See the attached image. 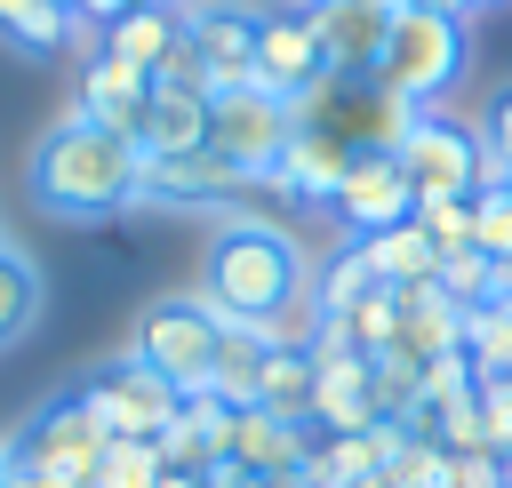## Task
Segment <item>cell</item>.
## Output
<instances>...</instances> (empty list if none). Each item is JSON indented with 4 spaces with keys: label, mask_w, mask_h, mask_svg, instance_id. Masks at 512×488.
I'll list each match as a JSON object with an SVG mask.
<instances>
[{
    "label": "cell",
    "mask_w": 512,
    "mask_h": 488,
    "mask_svg": "<svg viewBox=\"0 0 512 488\" xmlns=\"http://www.w3.org/2000/svg\"><path fill=\"white\" fill-rule=\"evenodd\" d=\"M472 248L512 264V184H480L472 192Z\"/></svg>",
    "instance_id": "1f68e13d"
},
{
    "label": "cell",
    "mask_w": 512,
    "mask_h": 488,
    "mask_svg": "<svg viewBox=\"0 0 512 488\" xmlns=\"http://www.w3.org/2000/svg\"><path fill=\"white\" fill-rule=\"evenodd\" d=\"M360 256H368V272L384 280V288H416V280H440V248H432V232L408 216V224H392V232H376V240H360Z\"/></svg>",
    "instance_id": "603a6c76"
},
{
    "label": "cell",
    "mask_w": 512,
    "mask_h": 488,
    "mask_svg": "<svg viewBox=\"0 0 512 488\" xmlns=\"http://www.w3.org/2000/svg\"><path fill=\"white\" fill-rule=\"evenodd\" d=\"M504 288H512V264H504Z\"/></svg>",
    "instance_id": "bcb514c9"
},
{
    "label": "cell",
    "mask_w": 512,
    "mask_h": 488,
    "mask_svg": "<svg viewBox=\"0 0 512 488\" xmlns=\"http://www.w3.org/2000/svg\"><path fill=\"white\" fill-rule=\"evenodd\" d=\"M24 8H32V0H0V32H8V24L24 16Z\"/></svg>",
    "instance_id": "b9f144b4"
},
{
    "label": "cell",
    "mask_w": 512,
    "mask_h": 488,
    "mask_svg": "<svg viewBox=\"0 0 512 488\" xmlns=\"http://www.w3.org/2000/svg\"><path fill=\"white\" fill-rule=\"evenodd\" d=\"M312 392H320V360H312V344H296V352H264L256 408H272V416H288V424L312 432Z\"/></svg>",
    "instance_id": "cb8c5ba5"
},
{
    "label": "cell",
    "mask_w": 512,
    "mask_h": 488,
    "mask_svg": "<svg viewBox=\"0 0 512 488\" xmlns=\"http://www.w3.org/2000/svg\"><path fill=\"white\" fill-rule=\"evenodd\" d=\"M392 16H400V0H320L312 24H320V48H328V72L376 80V56H384Z\"/></svg>",
    "instance_id": "5bb4252c"
},
{
    "label": "cell",
    "mask_w": 512,
    "mask_h": 488,
    "mask_svg": "<svg viewBox=\"0 0 512 488\" xmlns=\"http://www.w3.org/2000/svg\"><path fill=\"white\" fill-rule=\"evenodd\" d=\"M264 336L256 328H232L224 320V344H216V368H208V392L224 400V408H256V376H264Z\"/></svg>",
    "instance_id": "d4e9b609"
},
{
    "label": "cell",
    "mask_w": 512,
    "mask_h": 488,
    "mask_svg": "<svg viewBox=\"0 0 512 488\" xmlns=\"http://www.w3.org/2000/svg\"><path fill=\"white\" fill-rule=\"evenodd\" d=\"M248 176L232 168V160H216L208 144L200 152H176V160H144V200L160 208H208V200H224V192H240Z\"/></svg>",
    "instance_id": "ac0fdd59"
},
{
    "label": "cell",
    "mask_w": 512,
    "mask_h": 488,
    "mask_svg": "<svg viewBox=\"0 0 512 488\" xmlns=\"http://www.w3.org/2000/svg\"><path fill=\"white\" fill-rule=\"evenodd\" d=\"M128 8H152V0H80V24H112V16H128Z\"/></svg>",
    "instance_id": "74e56055"
},
{
    "label": "cell",
    "mask_w": 512,
    "mask_h": 488,
    "mask_svg": "<svg viewBox=\"0 0 512 488\" xmlns=\"http://www.w3.org/2000/svg\"><path fill=\"white\" fill-rule=\"evenodd\" d=\"M464 64H472V32H464V16L400 8L392 32H384V56H376V88L400 96V104H416V112H432V104L464 80Z\"/></svg>",
    "instance_id": "3957f363"
},
{
    "label": "cell",
    "mask_w": 512,
    "mask_h": 488,
    "mask_svg": "<svg viewBox=\"0 0 512 488\" xmlns=\"http://www.w3.org/2000/svg\"><path fill=\"white\" fill-rule=\"evenodd\" d=\"M312 360H320V392H312V432H376L384 408H376V360L336 344V336H312Z\"/></svg>",
    "instance_id": "8fae6325"
},
{
    "label": "cell",
    "mask_w": 512,
    "mask_h": 488,
    "mask_svg": "<svg viewBox=\"0 0 512 488\" xmlns=\"http://www.w3.org/2000/svg\"><path fill=\"white\" fill-rule=\"evenodd\" d=\"M96 24H80L72 8H56V0H32L8 32H0V48H16V56H56V48H72V40H88Z\"/></svg>",
    "instance_id": "4316f807"
},
{
    "label": "cell",
    "mask_w": 512,
    "mask_h": 488,
    "mask_svg": "<svg viewBox=\"0 0 512 488\" xmlns=\"http://www.w3.org/2000/svg\"><path fill=\"white\" fill-rule=\"evenodd\" d=\"M0 480H8V448H0Z\"/></svg>",
    "instance_id": "f6af8a7d"
},
{
    "label": "cell",
    "mask_w": 512,
    "mask_h": 488,
    "mask_svg": "<svg viewBox=\"0 0 512 488\" xmlns=\"http://www.w3.org/2000/svg\"><path fill=\"white\" fill-rule=\"evenodd\" d=\"M32 320H40V264L0 240V352H8Z\"/></svg>",
    "instance_id": "83f0119b"
},
{
    "label": "cell",
    "mask_w": 512,
    "mask_h": 488,
    "mask_svg": "<svg viewBox=\"0 0 512 488\" xmlns=\"http://www.w3.org/2000/svg\"><path fill=\"white\" fill-rule=\"evenodd\" d=\"M400 448V424H376V432H320L312 456H304V480L312 488H368Z\"/></svg>",
    "instance_id": "e0dca14e"
},
{
    "label": "cell",
    "mask_w": 512,
    "mask_h": 488,
    "mask_svg": "<svg viewBox=\"0 0 512 488\" xmlns=\"http://www.w3.org/2000/svg\"><path fill=\"white\" fill-rule=\"evenodd\" d=\"M184 40L208 72V88H248L256 80V8L240 0H176Z\"/></svg>",
    "instance_id": "30bf717a"
},
{
    "label": "cell",
    "mask_w": 512,
    "mask_h": 488,
    "mask_svg": "<svg viewBox=\"0 0 512 488\" xmlns=\"http://www.w3.org/2000/svg\"><path fill=\"white\" fill-rule=\"evenodd\" d=\"M384 488H448V448L400 432V448H392V464H384Z\"/></svg>",
    "instance_id": "d6a6232c"
},
{
    "label": "cell",
    "mask_w": 512,
    "mask_h": 488,
    "mask_svg": "<svg viewBox=\"0 0 512 488\" xmlns=\"http://www.w3.org/2000/svg\"><path fill=\"white\" fill-rule=\"evenodd\" d=\"M416 224L432 232V248H440V256L472 248V200H416Z\"/></svg>",
    "instance_id": "836d02e7"
},
{
    "label": "cell",
    "mask_w": 512,
    "mask_h": 488,
    "mask_svg": "<svg viewBox=\"0 0 512 488\" xmlns=\"http://www.w3.org/2000/svg\"><path fill=\"white\" fill-rule=\"evenodd\" d=\"M200 304L232 328H264V320L312 304V264H304L296 232H280L264 216H224L200 256Z\"/></svg>",
    "instance_id": "6da1fadb"
},
{
    "label": "cell",
    "mask_w": 512,
    "mask_h": 488,
    "mask_svg": "<svg viewBox=\"0 0 512 488\" xmlns=\"http://www.w3.org/2000/svg\"><path fill=\"white\" fill-rule=\"evenodd\" d=\"M304 8H320V0H304Z\"/></svg>",
    "instance_id": "7dc6e473"
},
{
    "label": "cell",
    "mask_w": 512,
    "mask_h": 488,
    "mask_svg": "<svg viewBox=\"0 0 512 488\" xmlns=\"http://www.w3.org/2000/svg\"><path fill=\"white\" fill-rule=\"evenodd\" d=\"M440 288H448V304H456V312H480V304L512 296V288H504V264H496V256H480V248L440 256Z\"/></svg>",
    "instance_id": "f1b7e54d"
},
{
    "label": "cell",
    "mask_w": 512,
    "mask_h": 488,
    "mask_svg": "<svg viewBox=\"0 0 512 488\" xmlns=\"http://www.w3.org/2000/svg\"><path fill=\"white\" fill-rule=\"evenodd\" d=\"M248 488H312L304 472H248Z\"/></svg>",
    "instance_id": "ab89813d"
},
{
    "label": "cell",
    "mask_w": 512,
    "mask_h": 488,
    "mask_svg": "<svg viewBox=\"0 0 512 488\" xmlns=\"http://www.w3.org/2000/svg\"><path fill=\"white\" fill-rule=\"evenodd\" d=\"M0 488H72V480H48V472H24V464H8V480Z\"/></svg>",
    "instance_id": "f35d334b"
},
{
    "label": "cell",
    "mask_w": 512,
    "mask_h": 488,
    "mask_svg": "<svg viewBox=\"0 0 512 488\" xmlns=\"http://www.w3.org/2000/svg\"><path fill=\"white\" fill-rule=\"evenodd\" d=\"M0 448H8V464H24V472H48V480L88 488L96 464H104V448H112V432L96 424V408H88L80 392H56V400H40Z\"/></svg>",
    "instance_id": "277c9868"
},
{
    "label": "cell",
    "mask_w": 512,
    "mask_h": 488,
    "mask_svg": "<svg viewBox=\"0 0 512 488\" xmlns=\"http://www.w3.org/2000/svg\"><path fill=\"white\" fill-rule=\"evenodd\" d=\"M72 112L96 120L104 136H144V112H152V72L120 64V56H88L80 64V88H72Z\"/></svg>",
    "instance_id": "4fadbf2b"
},
{
    "label": "cell",
    "mask_w": 512,
    "mask_h": 488,
    "mask_svg": "<svg viewBox=\"0 0 512 488\" xmlns=\"http://www.w3.org/2000/svg\"><path fill=\"white\" fill-rule=\"evenodd\" d=\"M480 144H488V168H496V184H512V80L480 104Z\"/></svg>",
    "instance_id": "e575fe53"
},
{
    "label": "cell",
    "mask_w": 512,
    "mask_h": 488,
    "mask_svg": "<svg viewBox=\"0 0 512 488\" xmlns=\"http://www.w3.org/2000/svg\"><path fill=\"white\" fill-rule=\"evenodd\" d=\"M472 408H480V448L488 456H512V384H480Z\"/></svg>",
    "instance_id": "d590c367"
},
{
    "label": "cell",
    "mask_w": 512,
    "mask_h": 488,
    "mask_svg": "<svg viewBox=\"0 0 512 488\" xmlns=\"http://www.w3.org/2000/svg\"><path fill=\"white\" fill-rule=\"evenodd\" d=\"M160 480H168V464H160L152 440H112L88 488H160Z\"/></svg>",
    "instance_id": "4dcf8cb0"
},
{
    "label": "cell",
    "mask_w": 512,
    "mask_h": 488,
    "mask_svg": "<svg viewBox=\"0 0 512 488\" xmlns=\"http://www.w3.org/2000/svg\"><path fill=\"white\" fill-rule=\"evenodd\" d=\"M288 136H296V104L264 96L256 80H248V88H216V96H208V152H216V160H232L248 184H264V176L280 168Z\"/></svg>",
    "instance_id": "52a82bcc"
},
{
    "label": "cell",
    "mask_w": 512,
    "mask_h": 488,
    "mask_svg": "<svg viewBox=\"0 0 512 488\" xmlns=\"http://www.w3.org/2000/svg\"><path fill=\"white\" fill-rule=\"evenodd\" d=\"M24 184H32V200H40L48 216L96 224V216H120V208L144 200V152H136L128 136H104L96 120L64 112V120L32 144Z\"/></svg>",
    "instance_id": "7a4b0ae2"
},
{
    "label": "cell",
    "mask_w": 512,
    "mask_h": 488,
    "mask_svg": "<svg viewBox=\"0 0 512 488\" xmlns=\"http://www.w3.org/2000/svg\"><path fill=\"white\" fill-rule=\"evenodd\" d=\"M344 168H352V144H336V136H320V128L296 120V136H288V152H280V168H272L264 184H280V192H296V200H336Z\"/></svg>",
    "instance_id": "ffe728a7"
},
{
    "label": "cell",
    "mask_w": 512,
    "mask_h": 488,
    "mask_svg": "<svg viewBox=\"0 0 512 488\" xmlns=\"http://www.w3.org/2000/svg\"><path fill=\"white\" fill-rule=\"evenodd\" d=\"M392 304H400V328H392V360H408V368H432V360L464 352V312L448 304V288H440V280L392 288Z\"/></svg>",
    "instance_id": "9a60e30c"
},
{
    "label": "cell",
    "mask_w": 512,
    "mask_h": 488,
    "mask_svg": "<svg viewBox=\"0 0 512 488\" xmlns=\"http://www.w3.org/2000/svg\"><path fill=\"white\" fill-rule=\"evenodd\" d=\"M216 344H224V320H216L200 296H160V304H144V312H136V336H128V352H136L152 376H168L184 400L208 392Z\"/></svg>",
    "instance_id": "5b68a950"
},
{
    "label": "cell",
    "mask_w": 512,
    "mask_h": 488,
    "mask_svg": "<svg viewBox=\"0 0 512 488\" xmlns=\"http://www.w3.org/2000/svg\"><path fill=\"white\" fill-rule=\"evenodd\" d=\"M56 8H72V16H80V0H56Z\"/></svg>",
    "instance_id": "ee69618b"
},
{
    "label": "cell",
    "mask_w": 512,
    "mask_h": 488,
    "mask_svg": "<svg viewBox=\"0 0 512 488\" xmlns=\"http://www.w3.org/2000/svg\"><path fill=\"white\" fill-rule=\"evenodd\" d=\"M368 288H384V280L368 272V256H360V240H352V248H344V256H336V264L312 280V312H320V320H344V312H352Z\"/></svg>",
    "instance_id": "f546056e"
},
{
    "label": "cell",
    "mask_w": 512,
    "mask_h": 488,
    "mask_svg": "<svg viewBox=\"0 0 512 488\" xmlns=\"http://www.w3.org/2000/svg\"><path fill=\"white\" fill-rule=\"evenodd\" d=\"M320 80H328V48H320L312 8H272V16H256V88L280 96V104H304Z\"/></svg>",
    "instance_id": "9c48e42d"
},
{
    "label": "cell",
    "mask_w": 512,
    "mask_h": 488,
    "mask_svg": "<svg viewBox=\"0 0 512 488\" xmlns=\"http://www.w3.org/2000/svg\"><path fill=\"white\" fill-rule=\"evenodd\" d=\"M160 488H200V472H168V480H160Z\"/></svg>",
    "instance_id": "7bdbcfd3"
},
{
    "label": "cell",
    "mask_w": 512,
    "mask_h": 488,
    "mask_svg": "<svg viewBox=\"0 0 512 488\" xmlns=\"http://www.w3.org/2000/svg\"><path fill=\"white\" fill-rule=\"evenodd\" d=\"M472 8H488V0H472Z\"/></svg>",
    "instance_id": "c3c4849f"
},
{
    "label": "cell",
    "mask_w": 512,
    "mask_h": 488,
    "mask_svg": "<svg viewBox=\"0 0 512 488\" xmlns=\"http://www.w3.org/2000/svg\"><path fill=\"white\" fill-rule=\"evenodd\" d=\"M448 488H504V456H488V448H448Z\"/></svg>",
    "instance_id": "8d00e7d4"
},
{
    "label": "cell",
    "mask_w": 512,
    "mask_h": 488,
    "mask_svg": "<svg viewBox=\"0 0 512 488\" xmlns=\"http://www.w3.org/2000/svg\"><path fill=\"white\" fill-rule=\"evenodd\" d=\"M200 144H208V96L152 88V112H144L136 152H144V160H176V152H200Z\"/></svg>",
    "instance_id": "7402d4cb"
},
{
    "label": "cell",
    "mask_w": 512,
    "mask_h": 488,
    "mask_svg": "<svg viewBox=\"0 0 512 488\" xmlns=\"http://www.w3.org/2000/svg\"><path fill=\"white\" fill-rule=\"evenodd\" d=\"M80 400L96 408V424H104L112 440H160V432L176 424V408H184V392H176L168 376H152L136 352L104 360V368L80 384Z\"/></svg>",
    "instance_id": "ba28073f"
},
{
    "label": "cell",
    "mask_w": 512,
    "mask_h": 488,
    "mask_svg": "<svg viewBox=\"0 0 512 488\" xmlns=\"http://www.w3.org/2000/svg\"><path fill=\"white\" fill-rule=\"evenodd\" d=\"M392 160H400V176H408L416 200H472L480 184H496L480 128H464L456 112H416V128L400 136Z\"/></svg>",
    "instance_id": "8992f818"
},
{
    "label": "cell",
    "mask_w": 512,
    "mask_h": 488,
    "mask_svg": "<svg viewBox=\"0 0 512 488\" xmlns=\"http://www.w3.org/2000/svg\"><path fill=\"white\" fill-rule=\"evenodd\" d=\"M328 208H336V224L352 240H376V232H392V224L416 216V192H408V176H400L392 152H352V168H344V184H336Z\"/></svg>",
    "instance_id": "7c38bea8"
},
{
    "label": "cell",
    "mask_w": 512,
    "mask_h": 488,
    "mask_svg": "<svg viewBox=\"0 0 512 488\" xmlns=\"http://www.w3.org/2000/svg\"><path fill=\"white\" fill-rule=\"evenodd\" d=\"M312 456V432L272 416V408H232V440H224V464L240 472H304Z\"/></svg>",
    "instance_id": "2e32d148"
},
{
    "label": "cell",
    "mask_w": 512,
    "mask_h": 488,
    "mask_svg": "<svg viewBox=\"0 0 512 488\" xmlns=\"http://www.w3.org/2000/svg\"><path fill=\"white\" fill-rule=\"evenodd\" d=\"M224 440H232V408H224L216 392H192L152 448H160L168 472H208V464H224Z\"/></svg>",
    "instance_id": "d6986e66"
},
{
    "label": "cell",
    "mask_w": 512,
    "mask_h": 488,
    "mask_svg": "<svg viewBox=\"0 0 512 488\" xmlns=\"http://www.w3.org/2000/svg\"><path fill=\"white\" fill-rule=\"evenodd\" d=\"M464 352H472L480 384H512V296L464 312Z\"/></svg>",
    "instance_id": "484cf974"
},
{
    "label": "cell",
    "mask_w": 512,
    "mask_h": 488,
    "mask_svg": "<svg viewBox=\"0 0 512 488\" xmlns=\"http://www.w3.org/2000/svg\"><path fill=\"white\" fill-rule=\"evenodd\" d=\"M184 40V16L176 8H128V16H112L104 32H96V56H120V64H136V72H160V56Z\"/></svg>",
    "instance_id": "44dd1931"
},
{
    "label": "cell",
    "mask_w": 512,
    "mask_h": 488,
    "mask_svg": "<svg viewBox=\"0 0 512 488\" xmlns=\"http://www.w3.org/2000/svg\"><path fill=\"white\" fill-rule=\"evenodd\" d=\"M400 8H432V16H472V0H400Z\"/></svg>",
    "instance_id": "60d3db41"
}]
</instances>
